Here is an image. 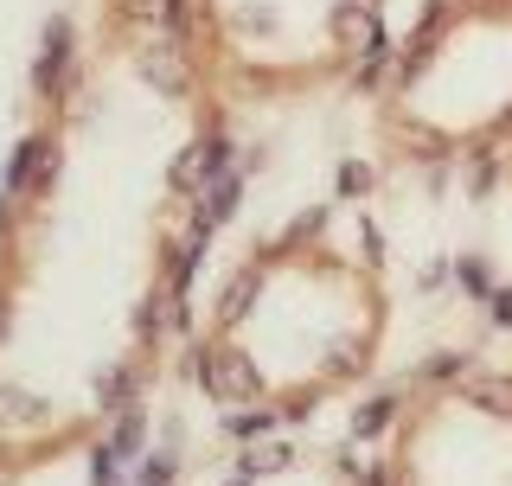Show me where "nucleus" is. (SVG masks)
I'll use <instances>...</instances> for the list:
<instances>
[{
	"instance_id": "obj_9",
	"label": "nucleus",
	"mask_w": 512,
	"mask_h": 486,
	"mask_svg": "<svg viewBox=\"0 0 512 486\" xmlns=\"http://www.w3.org/2000/svg\"><path fill=\"white\" fill-rule=\"evenodd\" d=\"M135 486H173V455H141L135 461Z\"/></svg>"
},
{
	"instance_id": "obj_11",
	"label": "nucleus",
	"mask_w": 512,
	"mask_h": 486,
	"mask_svg": "<svg viewBox=\"0 0 512 486\" xmlns=\"http://www.w3.org/2000/svg\"><path fill=\"white\" fill-rule=\"evenodd\" d=\"M493 307V327H512V288H500V295H487Z\"/></svg>"
},
{
	"instance_id": "obj_4",
	"label": "nucleus",
	"mask_w": 512,
	"mask_h": 486,
	"mask_svg": "<svg viewBox=\"0 0 512 486\" xmlns=\"http://www.w3.org/2000/svg\"><path fill=\"white\" fill-rule=\"evenodd\" d=\"M276 423H282L276 410H256V403H244L237 416H224V435H231V442H263V435H276Z\"/></svg>"
},
{
	"instance_id": "obj_1",
	"label": "nucleus",
	"mask_w": 512,
	"mask_h": 486,
	"mask_svg": "<svg viewBox=\"0 0 512 486\" xmlns=\"http://www.w3.org/2000/svg\"><path fill=\"white\" fill-rule=\"evenodd\" d=\"M192 378H199V391L212 403H224V410H244V403L263 397V371H256L224 333L212 339V346H199V371H192Z\"/></svg>"
},
{
	"instance_id": "obj_6",
	"label": "nucleus",
	"mask_w": 512,
	"mask_h": 486,
	"mask_svg": "<svg viewBox=\"0 0 512 486\" xmlns=\"http://www.w3.org/2000/svg\"><path fill=\"white\" fill-rule=\"evenodd\" d=\"M455 288H461V295H474V301H487V295H493L487 256H461V263H455Z\"/></svg>"
},
{
	"instance_id": "obj_10",
	"label": "nucleus",
	"mask_w": 512,
	"mask_h": 486,
	"mask_svg": "<svg viewBox=\"0 0 512 486\" xmlns=\"http://www.w3.org/2000/svg\"><path fill=\"white\" fill-rule=\"evenodd\" d=\"M372 186V167H359V160H346L340 167V192H365Z\"/></svg>"
},
{
	"instance_id": "obj_3",
	"label": "nucleus",
	"mask_w": 512,
	"mask_h": 486,
	"mask_svg": "<svg viewBox=\"0 0 512 486\" xmlns=\"http://www.w3.org/2000/svg\"><path fill=\"white\" fill-rule=\"evenodd\" d=\"M237 192H244V173H218V180L199 192V224H224L231 205H237Z\"/></svg>"
},
{
	"instance_id": "obj_5",
	"label": "nucleus",
	"mask_w": 512,
	"mask_h": 486,
	"mask_svg": "<svg viewBox=\"0 0 512 486\" xmlns=\"http://www.w3.org/2000/svg\"><path fill=\"white\" fill-rule=\"evenodd\" d=\"M397 410H404V397H372V403H359V416H352V442L384 435V429L397 423Z\"/></svg>"
},
{
	"instance_id": "obj_7",
	"label": "nucleus",
	"mask_w": 512,
	"mask_h": 486,
	"mask_svg": "<svg viewBox=\"0 0 512 486\" xmlns=\"http://www.w3.org/2000/svg\"><path fill=\"white\" fill-rule=\"evenodd\" d=\"M141 429H148V423H141V410H122L116 429L103 435V448H109V455H135V448H141Z\"/></svg>"
},
{
	"instance_id": "obj_2",
	"label": "nucleus",
	"mask_w": 512,
	"mask_h": 486,
	"mask_svg": "<svg viewBox=\"0 0 512 486\" xmlns=\"http://www.w3.org/2000/svg\"><path fill=\"white\" fill-rule=\"evenodd\" d=\"M64 71H71V20L58 13V20H45V32H39V64H32V84L52 96L64 84Z\"/></svg>"
},
{
	"instance_id": "obj_8",
	"label": "nucleus",
	"mask_w": 512,
	"mask_h": 486,
	"mask_svg": "<svg viewBox=\"0 0 512 486\" xmlns=\"http://www.w3.org/2000/svg\"><path fill=\"white\" fill-rule=\"evenodd\" d=\"M288 461H295V455H288V448H276V442H269V448H250V455H244V474H250V480H256V474H282Z\"/></svg>"
},
{
	"instance_id": "obj_12",
	"label": "nucleus",
	"mask_w": 512,
	"mask_h": 486,
	"mask_svg": "<svg viewBox=\"0 0 512 486\" xmlns=\"http://www.w3.org/2000/svg\"><path fill=\"white\" fill-rule=\"evenodd\" d=\"M224 486H250V474H237V480H224Z\"/></svg>"
}]
</instances>
